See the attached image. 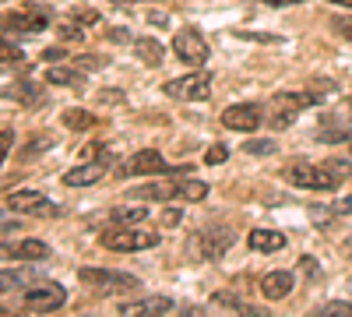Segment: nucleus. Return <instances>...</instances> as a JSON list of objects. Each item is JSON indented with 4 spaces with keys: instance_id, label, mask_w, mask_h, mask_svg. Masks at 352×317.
Masks as SVG:
<instances>
[{
    "instance_id": "nucleus-1",
    "label": "nucleus",
    "mask_w": 352,
    "mask_h": 317,
    "mask_svg": "<svg viewBox=\"0 0 352 317\" xmlns=\"http://www.w3.org/2000/svg\"><path fill=\"white\" fill-rule=\"evenodd\" d=\"M99 240H102L106 250H120V254L159 247V233H155V229H131V226H116L113 233H102Z\"/></svg>"
},
{
    "instance_id": "nucleus-2",
    "label": "nucleus",
    "mask_w": 352,
    "mask_h": 317,
    "mask_svg": "<svg viewBox=\"0 0 352 317\" xmlns=\"http://www.w3.org/2000/svg\"><path fill=\"white\" fill-rule=\"evenodd\" d=\"M162 92L169 99H180V102H204L212 96V78L204 74V71H194L187 78H169L162 85Z\"/></svg>"
},
{
    "instance_id": "nucleus-3",
    "label": "nucleus",
    "mask_w": 352,
    "mask_h": 317,
    "mask_svg": "<svg viewBox=\"0 0 352 317\" xmlns=\"http://www.w3.org/2000/svg\"><path fill=\"white\" fill-rule=\"evenodd\" d=\"M67 303V289L60 282H39L32 285L25 296H21V307L28 314H53V310H60Z\"/></svg>"
},
{
    "instance_id": "nucleus-4",
    "label": "nucleus",
    "mask_w": 352,
    "mask_h": 317,
    "mask_svg": "<svg viewBox=\"0 0 352 317\" xmlns=\"http://www.w3.org/2000/svg\"><path fill=\"white\" fill-rule=\"evenodd\" d=\"M285 180L292 187H307V190H331L338 184V177L328 166H310V162H292L285 169Z\"/></svg>"
},
{
    "instance_id": "nucleus-5",
    "label": "nucleus",
    "mask_w": 352,
    "mask_h": 317,
    "mask_svg": "<svg viewBox=\"0 0 352 317\" xmlns=\"http://www.w3.org/2000/svg\"><path fill=\"white\" fill-rule=\"evenodd\" d=\"M173 53L176 61H184L187 67H201L204 61H208V43H204V36L197 32V28H180V32L173 36Z\"/></svg>"
},
{
    "instance_id": "nucleus-6",
    "label": "nucleus",
    "mask_w": 352,
    "mask_h": 317,
    "mask_svg": "<svg viewBox=\"0 0 352 317\" xmlns=\"http://www.w3.org/2000/svg\"><path fill=\"white\" fill-rule=\"evenodd\" d=\"M46 25H50V11H46V8H25V11H8V14H0V28L18 32V36L46 32Z\"/></svg>"
},
{
    "instance_id": "nucleus-7",
    "label": "nucleus",
    "mask_w": 352,
    "mask_h": 317,
    "mask_svg": "<svg viewBox=\"0 0 352 317\" xmlns=\"http://www.w3.org/2000/svg\"><path fill=\"white\" fill-rule=\"evenodd\" d=\"M8 208L18 212V215H36V219H53V215H60V208L53 205V201L39 190H18L8 197Z\"/></svg>"
},
{
    "instance_id": "nucleus-8",
    "label": "nucleus",
    "mask_w": 352,
    "mask_h": 317,
    "mask_svg": "<svg viewBox=\"0 0 352 317\" xmlns=\"http://www.w3.org/2000/svg\"><path fill=\"white\" fill-rule=\"evenodd\" d=\"M78 278L85 285H96V289H141V278L127 272H109V268H81Z\"/></svg>"
},
{
    "instance_id": "nucleus-9",
    "label": "nucleus",
    "mask_w": 352,
    "mask_h": 317,
    "mask_svg": "<svg viewBox=\"0 0 352 317\" xmlns=\"http://www.w3.org/2000/svg\"><path fill=\"white\" fill-rule=\"evenodd\" d=\"M162 177V173H187V169H173V166H166V159H162V152H155V149H141L138 155H131L127 159V166H124V177Z\"/></svg>"
},
{
    "instance_id": "nucleus-10",
    "label": "nucleus",
    "mask_w": 352,
    "mask_h": 317,
    "mask_svg": "<svg viewBox=\"0 0 352 317\" xmlns=\"http://www.w3.org/2000/svg\"><path fill=\"white\" fill-rule=\"evenodd\" d=\"M232 243H236V233L226 226H212V229H204V233L197 237V250L204 261H215V257H222Z\"/></svg>"
},
{
    "instance_id": "nucleus-11",
    "label": "nucleus",
    "mask_w": 352,
    "mask_h": 317,
    "mask_svg": "<svg viewBox=\"0 0 352 317\" xmlns=\"http://www.w3.org/2000/svg\"><path fill=\"white\" fill-rule=\"evenodd\" d=\"M222 127H229V131H257L261 127V106H254V102H236V106H226L222 109Z\"/></svg>"
},
{
    "instance_id": "nucleus-12",
    "label": "nucleus",
    "mask_w": 352,
    "mask_h": 317,
    "mask_svg": "<svg viewBox=\"0 0 352 317\" xmlns=\"http://www.w3.org/2000/svg\"><path fill=\"white\" fill-rule=\"evenodd\" d=\"M0 257L4 261H46L50 247L43 240H18V243H0Z\"/></svg>"
},
{
    "instance_id": "nucleus-13",
    "label": "nucleus",
    "mask_w": 352,
    "mask_h": 317,
    "mask_svg": "<svg viewBox=\"0 0 352 317\" xmlns=\"http://www.w3.org/2000/svg\"><path fill=\"white\" fill-rule=\"evenodd\" d=\"M109 169V159H99V162H85V166H74L64 173V184L67 187H88V184H99Z\"/></svg>"
},
{
    "instance_id": "nucleus-14",
    "label": "nucleus",
    "mask_w": 352,
    "mask_h": 317,
    "mask_svg": "<svg viewBox=\"0 0 352 317\" xmlns=\"http://www.w3.org/2000/svg\"><path fill=\"white\" fill-rule=\"evenodd\" d=\"M292 293V272H268L261 278V296L264 300H285Z\"/></svg>"
},
{
    "instance_id": "nucleus-15",
    "label": "nucleus",
    "mask_w": 352,
    "mask_h": 317,
    "mask_svg": "<svg viewBox=\"0 0 352 317\" xmlns=\"http://www.w3.org/2000/svg\"><path fill=\"white\" fill-rule=\"evenodd\" d=\"M176 180H159V184H144L127 194V201H176Z\"/></svg>"
},
{
    "instance_id": "nucleus-16",
    "label": "nucleus",
    "mask_w": 352,
    "mask_h": 317,
    "mask_svg": "<svg viewBox=\"0 0 352 317\" xmlns=\"http://www.w3.org/2000/svg\"><path fill=\"white\" fill-rule=\"evenodd\" d=\"M43 282V268H11V272H0V289L11 293L21 289V285H36Z\"/></svg>"
},
{
    "instance_id": "nucleus-17",
    "label": "nucleus",
    "mask_w": 352,
    "mask_h": 317,
    "mask_svg": "<svg viewBox=\"0 0 352 317\" xmlns=\"http://www.w3.org/2000/svg\"><path fill=\"white\" fill-rule=\"evenodd\" d=\"M173 300L169 296H141L134 303H120V314H169Z\"/></svg>"
},
{
    "instance_id": "nucleus-18",
    "label": "nucleus",
    "mask_w": 352,
    "mask_h": 317,
    "mask_svg": "<svg viewBox=\"0 0 352 317\" xmlns=\"http://www.w3.org/2000/svg\"><path fill=\"white\" fill-rule=\"evenodd\" d=\"M275 109H285V113H296V109H307V106H317V96L314 92H278L272 99Z\"/></svg>"
},
{
    "instance_id": "nucleus-19",
    "label": "nucleus",
    "mask_w": 352,
    "mask_h": 317,
    "mask_svg": "<svg viewBox=\"0 0 352 317\" xmlns=\"http://www.w3.org/2000/svg\"><path fill=\"white\" fill-rule=\"evenodd\" d=\"M46 81L56 85V89H85V74L74 71V67H50Z\"/></svg>"
},
{
    "instance_id": "nucleus-20",
    "label": "nucleus",
    "mask_w": 352,
    "mask_h": 317,
    "mask_svg": "<svg viewBox=\"0 0 352 317\" xmlns=\"http://www.w3.org/2000/svg\"><path fill=\"white\" fill-rule=\"evenodd\" d=\"M250 247L261 250V254H272V250L285 247V237L275 233V229H254V233H250Z\"/></svg>"
},
{
    "instance_id": "nucleus-21",
    "label": "nucleus",
    "mask_w": 352,
    "mask_h": 317,
    "mask_svg": "<svg viewBox=\"0 0 352 317\" xmlns=\"http://www.w3.org/2000/svg\"><path fill=\"white\" fill-rule=\"evenodd\" d=\"M134 53H138L148 67H159V64L166 61V46H162V43H155V39H148V36L134 43Z\"/></svg>"
},
{
    "instance_id": "nucleus-22",
    "label": "nucleus",
    "mask_w": 352,
    "mask_h": 317,
    "mask_svg": "<svg viewBox=\"0 0 352 317\" xmlns=\"http://www.w3.org/2000/svg\"><path fill=\"white\" fill-rule=\"evenodd\" d=\"M4 96H11V99H18L25 106H43V92L36 89L32 81H14L11 89H4Z\"/></svg>"
},
{
    "instance_id": "nucleus-23",
    "label": "nucleus",
    "mask_w": 352,
    "mask_h": 317,
    "mask_svg": "<svg viewBox=\"0 0 352 317\" xmlns=\"http://www.w3.org/2000/svg\"><path fill=\"white\" fill-rule=\"evenodd\" d=\"M144 219H148L144 205H124V208H113L109 212V222L113 226H141Z\"/></svg>"
},
{
    "instance_id": "nucleus-24",
    "label": "nucleus",
    "mask_w": 352,
    "mask_h": 317,
    "mask_svg": "<svg viewBox=\"0 0 352 317\" xmlns=\"http://www.w3.org/2000/svg\"><path fill=\"white\" fill-rule=\"evenodd\" d=\"M317 138L320 141H335V145H338V141H352V127L349 124H338V117H324Z\"/></svg>"
},
{
    "instance_id": "nucleus-25",
    "label": "nucleus",
    "mask_w": 352,
    "mask_h": 317,
    "mask_svg": "<svg viewBox=\"0 0 352 317\" xmlns=\"http://www.w3.org/2000/svg\"><path fill=\"white\" fill-rule=\"evenodd\" d=\"M60 120H64L67 131H92V127H96V117H92V113H88V109H78V106H74V109H64Z\"/></svg>"
},
{
    "instance_id": "nucleus-26",
    "label": "nucleus",
    "mask_w": 352,
    "mask_h": 317,
    "mask_svg": "<svg viewBox=\"0 0 352 317\" xmlns=\"http://www.w3.org/2000/svg\"><path fill=\"white\" fill-rule=\"evenodd\" d=\"M176 194H180V201H201V197H208V184L204 180H176Z\"/></svg>"
},
{
    "instance_id": "nucleus-27",
    "label": "nucleus",
    "mask_w": 352,
    "mask_h": 317,
    "mask_svg": "<svg viewBox=\"0 0 352 317\" xmlns=\"http://www.w3.org/2000/svg\"><path fill=\"white\" fill-rule=\"evenodd\" d=\"M50 149V134H32L28 138V145L21 149V162H32L36 155H43Z\"/></svg>"
},
{
    "instance_id": "nucleus-28",
    "label": "nucleus",
    "mask_w": 352,
    "mask_h": 317,
    "mask_svg": "<svg viewBox=\"0 0 352 317\" xmlns=\"http://www.w3.org/2000/svg\"><path fill=\"white\" fill-rule=\"evenodd\" d=\"M212 303H215V307H229V310H240V314H261V310H250L240 296H232V293H215Z\"/></svg>"
},
{
    "instance_id": "nucleus-29",
    "label": "nucleus",
    "mask_w": 352,
    "mask_h": 317,
    "mask_svg": "<svg viewBox=\"0 0 352 317\" xmlns=\"http://www.w3.org/2000/svg\"><path fill=\"white\" fill-rule=\"evenodd\" d=\"M21 61H25V53L14 43H8L4 36H0V64H21Z\"/></svg>"
},
{
    "instance_id": "nucleus-30",
    "label": "nucleus",
    "mask_w": 352,
    "mask_h": 317,
    "mask_svg": "<svg viewBox=\"0 0 352 317\" xmlns=\"http://www.w3.org/2000/svg\"><path fill=\"white\" fill-rule=\"evenodd\" d=\"M243 152H247V155H275V141H268V138H257V141H254V138H250L247 145H243Z\"/></svg>"
},
{
    "instance_id": "nucleus-31",
    "label": "nucleus",
    "mask_w": 352,
    "mask_h": 317,
    "mask_svg": "<svg viewBox=\"0 0 352 317\" xmlns=\"http://www.w3.org/2000/svg\"><path fill=\"white\" fill-rule=\"evenodd\" d=\"M74 67H81V71H102L106 61L96 56V53H81V56H74Z\"/></svg>"
},
{
    "instance_id": "nucleus-32",
    "label": "nucleus",
    "mask_w": 352,
    "mask_h": 317,
    "mask_svg": "<svg viewBox=\"0 0 352 317\" xmlns=\"http://www.w3.org/2000/svg\"><path fill=\"white\" fill-rule=\"evenodd\" d=\"M320 314H324V317H352V303H345V300H331V303L320 307Z\"/></svg>"
},
{
    "instance_id": "nucleus-33",
    "label": "nucleus",
    "mask_w": 352,
    "mask_h": 317,
    "mask_svg": "<svg viewBox=\"0 0 352 317\" xmlns=\"http://www.w3.org/2000/svg\"><path fill=\"white\" fill-rule=\"evenodd\" d=\"M229 159V149L226 145H212L208 152H204V162H208V166H219V162H226Z\"/></svg>"
},
{
    "instance_id": "nucleus-34",
    "label": "nucleus",
    "mask_w": 352,
    "mask_h": 317,
    "mask_svg": "<svg viewBox=\"0 0 352 317\" xmlns=\"http://www.w3.org/2000/svg\"><path fill=\"white\" fill-rule=\"evenodd\" d=\"M324 166H328V169L335 173L338 180H349V177H352V166H349V162H342V159H328Z\"/></svg>"
},
{
    "instance_id": "nucleus-35",
    "label": "nucleus",
    "mask_w": 352,
    "mask_h": 317,
    "mask_svg": "<svg viewBox=\"0 0 352 317\" xmlns=\"http://www.w3.org/2000/svg\"><path fill=\"white\" fill-rule=\"evenodd\" d=\"M74 21H78V25H96L99 14H96L92 8H78V11H74Z\"/></svg>"
},
{
    "instance_id": "nucleus-36",
    "label": "nucleus",
    "mask_w": 352,
    "mask_h": 317,
    "mask_svg": "<svg viewBox=\"0 0 352 317\" xmlns=\"http://www.w3.org/2000/svg\"><path fill=\"white\" fill-rule=\"evenodd\" d=\"M11 145H14V134L11 131H0V162L8 159V152H11Z\"/></svg>"
},
{
    "instance_id": "nucleus-37",
    "label": "nucleus",
    "mask_w": 352,
    "mask_h": 317,
    "mask_svg": "<svg viewBox=\"0 0 352 317\" xmlns=\"http://www.w3.org/2000/svg\"><path fill=\"white\" fill-rule=\"evenodd\" d=\"M292 120H296V113H285V109H278V117L272 120V127H278V131H282V127H292Z\"/></svg>"
},
{
    "instance_id": "nucleus-38",
    "label": "nucleus",
    "mask_w": 352,
    "mask_h": 317,
    "mask_svg": "<svg viewBox=\"0 0 352 317\" xmlns=\"http://www.w3.org/2000/svg\"><path fill=\"white\" fill-rule=\"evenodd\" d=\"M331 208H335V215H352V194H349V197H342V201H335Z\"/></svg>"
},
{
    "instance_id": "nucleus-39",
    "label": "nucleus",
    "mask_w": 352,
    "mask_h": 317,
    "mask_svg": "<svg viewBox=\"0 0 352 317\" xmlns=\"http://www.w3.org/2000/svg\"><path fill=\"white\" fill-rule=\"evenodd\" d=\"M335 28H338L342 36H349V39H352V18H338V14H335Z\"/></svg>"
},
{
    "instance_id": "nucleus-40",
    "label": "nucleus",
    "mask_w": 352,
    "mask_h": 317,
    "mask_svg": "<svg viewBox=\"0 0 352 317\" xmlns=\"http://www.w3.org/2000/svg\"><path fill=\"white\" fill-rule=\"evenodd\" d=\"M331 215H335V208H331V212H324V208H314V212H310V219H314V222H320V226H328V219H331Z\"/></svg>"
},
{
    "instance_id": "nucleus-41",
    "label": "nucleus",
    "mask_w": 352,
    "mask_h": 317,
    "mask_svg": "<svg viewBox=\"0 0 352 317\" xmlns=\"http://www.w3.org/2000/svg\"><path fill=\"white\" fill-rule=\"evenodd\" d=\"M176 222H180V212L166 208V212H162V226H176Z\"/></svg>"
},
{
    "instance_id": "nucleus-42",
    "label": "nucleus",
    "mask_w": 352,
    "mask_h": 317,
    "mask_svg": "<svg viewBox=\"0 0 352 317\" xmlns=\"http://www.w3.org/2000/svg\"><path fill=\"white\" fill-rule=\"evenodd\" d=\"M261 4H268V8H292V4H300V0H261Z\"/></svg>"
},
{
    "instance_id": "nucleus-43",
    "label": "nucleus",
    "mask_w": 352,
    "mask_h": 317,
    "mask_svg": "<svg viewBox=\"0 0 352 317\" xmlns=\"http://www.w3.org/2000/svg\"><path fill=\"white\" fill-rule=\"evenodd\" d=\"M109 43H127V28H113V32H109Z\"/></svg>"
},
{
    "instance_id": "nucleus-44",
    "label": "nucleus",
    "mask_w": 352,
    "mask_h": 317,
    "mask_svg": "<svg viewBox=\"0 0 352 317\" xmlns=\"http://www.w3.org/2000/svg\"><path fill=\"white\" fill-rule=\"evenodd\" d=\"M243 39H261V43H275V36H264V32H240Z\"/></svg>"
},
{
    "instance_id": "nucleus-45",
    "label": "nucleus",
    "mask_w": 352,
    "mask_h": 317,
    "mask_svg": "<svg viewBox=\"0 0 352 317\" xmlns=\"http://www.w3.org/2000/svg\"><path fill=\"white\" fill-rule=\"evenodd\" d=\"M60 36H64V39H78L81 32H78V28H74V25H60Z\"/></svg>"
},
{
    "instance_id": "nucleus-46",
    "label": "nucleus",
    "mask_w": 352,
    "mask_h": 317,
    "mask_svg": "<svg viewBox=\"0 0 352 317\" xmlns=\"http://www.w3.org/2000/svg\"><path fill=\"white\" fill-rule=\"evenodd\" d=\"M60 56H64V50L56 46V50H46V53H43V61H60Z\"/></svg>"
},
{
    "instance_id": "nucleus-47",
    "label": "nucleus",
    "mask_w": 352,
    "mask_h": 317,
    "mask_svg": "<svg viewBox=\"0 0 352 317\" xmlns=\"http://www.w3.org/2000/svg\"><path fill=\"white\" fill-rule=\"evenodd\" d=\"M0 229H14V222H8L4 215H0Z\"/></svg>"
},
{
    "instance_id": "nucleus-48",
    "label": "nucleus",
    "mask_w": 352,
    "mask_h": 317,
    "mask_svg": "<svg viewBox=\"0 0 352 317\" xmlns=\"http://www.w3.org/2000/svg\"><path fill=\"white\" fill-rule=\"evenodd\" d=\"M331 4H338V8H352V0H331Z\"/></svg>"
},
{
    "instance_id": "nucleus-49",
    "label": "nucleus",
    "mask_w": 352,
    "mask_h": 317,
    "mask_svg": "<svg viewBox=\"0 0 352 317\" xmlns=\"http://www.w3.org/2000/svg\"><path fill=\"white\" fill-rule=\"evenodd\" d=\"M349 289H352V278H349Z\"/></svg>"
},
{
    "instance_id": "nucleus-50",
    "label": "nucleus",
    "mask_w": 352,
    "mask_h": 317,
    "mask_svg": "<svg viewBox=\"0 0 352 317\" xmlns=\"http://www.w3.org/2000/svg\"><path fill=\"white\" fill-rule=\"evenodd\" d=\"M349 152H352V141H349Z\"/></svg>"
},
{
    "instance_id": "nucleus-51",
    "label": "nucleus",
    "mask_w": 352,
    "mask_h": 317,
    "mask_svg": "<svg viewBox=\"0 0 352 317\" xmlns=\"http://www.w3.org/2000/svg\"><path fill=\"white\" fill-rule=\"evenodd\" d=\"M0 4H4V0H0Z\"/></svg>"
}]
</instances>
